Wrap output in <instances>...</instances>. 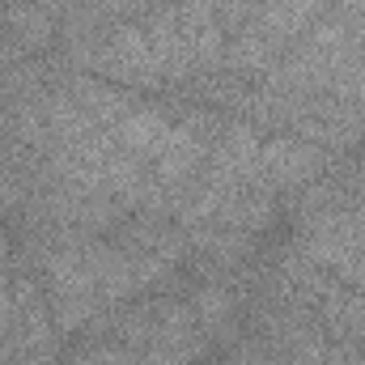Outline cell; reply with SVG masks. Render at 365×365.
<instances>
[{"mask_svg":"<svg viewBox=\"0 0 365 365\" xmlns=\"http://www.w3.org/2000/svg\"><path fill=\"white\" fill-rule=\"evenodd\" d=\"M230 38L234 30L221 0H170L136 21L102 30L77 73L136 93H175L208 73H221Z\"/></svg>","mask_w":365,"mask_h":365,"instance_id":"obj_1","label":"cell"},{"mask_svg":"<svg viewBox=\"0 0 365 365\" xmlns=\"http://www.w3.org/2000/svg\"><path fill=\"white\" fill-rule=\"evenodd\" d=\"M68 353V336L60 331L47 289L38 272L30 268V259L13 255V314H9V331L0 340V365H60Z\"/></svg>","mask_w":365,"mask_h":365,"instance_id":"obj_2","label":"cell"},{"mask_svg":"<svg viewBox=\"0 0 365 365\" xmlns=\"http://www.w3.org/2000/svg\"><path fill=\"white\" fill-rule=\"evenodd\" d=\"M13 255H17V247H13L9 230L0 225V340L9 331V314H13Z\"/></svg>","mask_w":365,"mask_h":365,"instance_id":"obj_3","label":"cell"},{"mask_svg":"<svg viewBox=\"0 0 365 365\" xmlns=\"http://www.w3.org/2000/svg\"><path fill=\"white\" fill-rule=\"evenodd\" d=\"M217 365H280V361H276L272 353L251 336V331H242L230 349H221V361H217Z\"/></svg>","mask_w":365,"mask_h":365,"instance_id":"obj_4","label":"cell"}]
</instances>
